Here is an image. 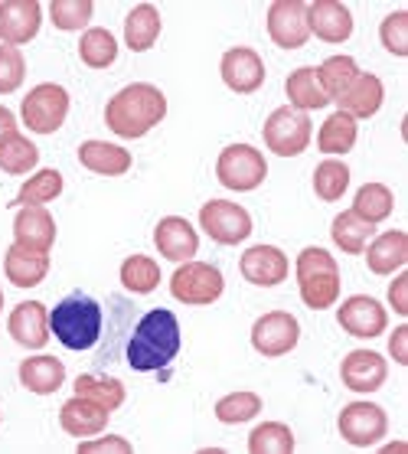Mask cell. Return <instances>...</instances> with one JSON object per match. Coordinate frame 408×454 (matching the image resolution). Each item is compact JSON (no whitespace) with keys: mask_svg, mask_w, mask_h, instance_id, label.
I'll list each match as a JSON object with an SVG mask.
<instances>
[{"mask_svg":"<svg viewBox=\"0 0 408 454\" xmlns=\"http://www.w3.org/2000/svg\"><path fill=\"white\" fill-rule=\"evenodd\" d=\"M180 353V320L174 310L157 308L147 310L131 331V340L124 347L128 366L134 372H161L177 360Z\"/></svg>","mask_w":408,"mask_h":454,"instance_id":"1","label":"cell"},{"mask_svg":"<svg viewBox=\"0 0 408 454\" xmlns=\"http://www.w3.org/2000/svg\"><path fill=\"white\" fill-rule=\"evenodd\" d=\"M167 118V98L157 85L131 82L105 105V124L124 141H137Z\"/></svg>","mask_w":408,"mask_h":454,"instance_id":"2","label":"cell"},{"mask_svg":"<svg viewBox=\"0 0 408 454\" xmlns=\"http://www.w3.org/2000/svg\"><path fill=\"white\" fill-rule=\"evenodd\" d=\"M102 304L85 291H72L50 310V333L75 353L92 350L102 340Z\"/></svg>","mask_w":408,"mask_h":454,"instance_id":"3","label":"cell"},{"mask_svg":"<svg viewBox=\"0 0 408 454\" xmlns=\"http://www.w3.org/2000/svg\"><path fill=\"white\" fill-rule=\"evenodd\" d=\"M297 288L310 310L333 308L340 298V265L326 248L310 246L297 255Z\"/></svg>","mask_w":408,"mask_h":454,"instance_id":"4","label":"cell"},{"mask_svg":"<svg viewBox=\"0 0 408 454\" xmlns=\"http://www.w3.org/2000/svg\"><path fill=\"white\" fill-rule=\"evenodd\" d=\"M268 176V160L262 157V151H255L252 145H229L216 160V180L225 190L235 193H248L258 190Z\"/></svg>","mask_w":408,"mask_h":454,"instance_id":"5","label":"cell"},{"mask_svg":"<svg viewBox=\"0 0 408 454\" xmlns=\"http://www.w3.org/2000/svg\"><path fill=\"white\" fill-rule=\"evenodd\" d=\"M225 278L223 271L209 265V262H184L180 269L174 271L170 278V294H174L180 304H190V308H206V304H216L223 298Z\"/></svg>","mask_w":408,"mask_h":454,"instance_id":"6","label":"cell"},{"mask_svg":"<svg viewBox=\"0 0 408 454\" xmlns=\"http://www.w3.org/2000/svg\"><path fill=\"white\" fill-rule=\"evenodd\" d=\"M310 135H314V121L307 118V112H297L291 105L275 108V112L268 114L265 128H262L268 151L278 157L304 154L307 145H310Z\"/></svg>","mask_w":408,"mask_h":454,"instance_id":"7","label":"cell"},{"mask_svg":"<svg viewBox=\"0 0 408 454\" xmlns=\"http://www.w3.org/2000/svg\"><path fill=\"white\" fill-rule=\"evenodd\" d=\"M69 114V92L56 82H43L27 92L20 105V118L33 135H56Z\"/></svg>","mask_w":408,"mask_h":454,"instance_id":"8","label":"cell"},{"mask_svg":"<svg viewBox=\"0 0 408 454\" xmlns=\"http://www.w3.org/2000/svg\"><path fill=\"white\" fill-rule=\"evenodd\" d=\"M200 229L219 246H242L252 236V216L239 203L229 200H209L200 209Z\"/></svg>","mask_w":408,"mask_h":454,"instance_id":"9","label":"cell"},{"mask_svg":"<svg viewBox=\"0 0 408 454\" xmlns=\"http://www.w3.org/2000/svg\"><path fill=\"white\" fill-rule=\"evenodd\" d=\"M340 438L353 448H373L386 438L388 432V415L376 403H349L337 419Z\"/></svg>","mask_w":408,"mask_h":454,"instance_id":"10","label":"cell"},{"mask_svg":"<svg viewBox=\"0 0 408 454\" xmlns=\"http://www.w3.org/2000/svg\"><path fill=\"white\" fill-rule=\"evenodd\" d=\"M297 340H301V324H297V317L287 314V310L262 314V317L252 324V347H255L262 356H268V360L291 353L297 347Z\"/></svg>","mask_w":408,"mask_h":454,"instance_id":"11","label":"cell"},{"mask_svg":"<svg viewBox=\"0 0 408 454\" xmlns=\"http://www.w3.org/2000/svg\"><path fill=\"white\" fill-rule=\"evenodd\" d=\"M268 36L281 50H301L310 40L307 30V4L301 0H278L268 7Z\"/></svg>","mask_w":408,"mask_h":454,"instance_id":"12","label":"cell"},{"mask_svg":"<svg viewBox=\"0 0 408 454\" xmlns=\"http://www.w3.org/2000/svg\"><path fill=\"white\" fill-rule=\"evenodd\" d=\"M337 320L349 337H363V340L382 337L388 327L386 308L376 298H369V294H353V298L343 301L337 308Z\"/></svg>","mask_w":408,"mask_h":454,"instance_id":"13","label":"cell"},{"mask_svg":"<svg viewBox=\"0 0 408 454\" xmlns=\"http://www.w3.org/2000/svg\"><path fill=\"white\" fill-rule=\"evenodd\" d=\"M219 73H223V82L235 95H252L265 85V62H262V56L255 50H248V46L225 50L223 62H219Z\"/></svg>","mask_w":408,"mask_h":454,"instance_id":"14","label":"cell"},{"mask_svg":"<svg viewBox=\"0 0 408 454\" xmlns=\"http://www.w3.org/2000/svg\"><path fill=\"white\" fill-rule=\"evenodd\" d=\"M340 380L349 393H376L388 380V363L382 360V353L376 350H353L340 363Z\"/></svg>","mask_w":408,"mask_h":454,"instance_id":"15","label":"cell"},{"mask_svg":"<svg viewBox=\"0 0 408 454\" xmlns=\"http://www.w3.org/2000/svg\"><path fill=\"white\" fill-rule=\"evenodd\" d=\"M239 271L248 285L255 288H275L287 278V255L278 246H252L245 248L242 258H239Z\"/></svg>","mask_w":408,"mask_h":454,"instance_id":"16","label":"cell"},{"mask_svg":"<svg viewBox=\"0 0 408 454\" xmlns=\"http://www.w3.org/2000/svg\"><path fill=\"white\" fill-rule=\"evenodd\" d=\"M43 7L36 0H4L0 4V40L4 46H23L40 33Z\"/></svg>","mask_w":408,"mask_h":454,"instance_id":"17","label":"cell"},{"mask_svg":"<svg viewBox=\"0 0 408 454\" xmlns=\"http://www.w3.org/2000/svg\"><path fill=\"white\" fill-rule=\"evenodd\" d=\"M307 30L324 43H347L353 36V13L340 0H314L307 4Z\"/></svg>","mask_w":408,"mask_h":454,"instance_id":"18","label":"cell"},{"mask_svg":"<svg viewBox=\"0 0 408 454\" xmlns=\"http://www.w3.org/2000/svg\"><path fill=\"white\" fill-rule=\"evenodd\" d=\"M7 333L13 337V343H20L27 350H43L50 343V314L40 301H23L11 310L7 320Z\"/></svg>","mask_w":408,"mask_h":454,"instance_id":"19","label":"cell"},{"mask_svg":"<svg viewBox=\"0 0 408 454\" xmlns=\"http://www.w3.org/2000/svg\"><path fill=\"white\" fill-rule=\"evenodd\" d=\"M153 246L170 262H190L200 252V236L184 216H163L153 229Z\"/></svg>","mask_w":408,"mask_h":454,"instance_id":"20","label":"cell"},{"mask_svg":"<svg viewBox=\"0 0 408 454\" xmlns=\"http://www.w3.org/2000/svg\"><path fill=\"white\" fill-rule=\"evenodd\" d=\"M13 242L33 252H50L56 242V219L46 207H23L13 219Z\"/></svg>","mask_w":408,"mask_h":454,"instance_id":"21","label":"cell"},{"mask_svg":"<svg viewBox=\"0 0 408 454\" xmlns=\"http://www.w3.org/2000/svg\"><path fill=\"white\" fill-rule=\"evenodd\" d=\"M382 102H386V89H382V79L373 73H359L347 85V92L337 98L340 112H347L349 118H373Z\"/></svg>","mask_w":408,"mask_h":454,"instance_id":"22","label":"cell"},{"mask_svg":"<svg viewBox=\"0 0 408 454\" xmlns=\"http://www.w3.org/2000/svg\"><path fill=\"white\" fill-rule=\"evenodd\" d=\"M108 409H102L98 403L85 399V395H75L59 409V425L62 432H69L72 438H92V434L105 432L108 425Z\"/></svg>","mask_w":408,"mask_h":454,"instance_id":"23","label":"cell"},{"mask_svg":"<svg viewBox=\"0 0 408 454\" xmlns=\"http://www.w3.org/2000/svg\"><path fill=\"white\" fill-rule=\"evenodd\" d=\"M4 275L17 288H36L50 275V252H33V248H23L13 242L4 255Z\"/></svg>","mask_w":408,"mask_h":454,"instance_id":"24","label":"cell"},{"mask_svg":"<svg viewBox=\"0 0 408 454\" xmlns=\"http://www.w3.org/2000/svg\"><path fill=\"white\" fill-rule=\"evenodd\" d=\"M366 265L373 275H392L408 265V236L402 229H388L366 246Z\"/></svg>","mask_w":408,"mask_h":454,"instance_id":"25","label":"cell"},{"mask_svg":"<svg viewBox=\"0 0 408 454\" xmlns=\"http://www.w3.org/2000/svg\"><path fill=\"white\" fill-rule=\"evenodd\" d=\"M66 382V366L62 360L43 353V356H27L20 363V386L33 395H52L59 393V386Z\"/></svg>","mask_w":408,"mask_h":454,"instance_id":"26","label":"cell"},{"mask_svg":"<svg viewBox=\"0 0 408 454\" xmlns=\"http://www.w3.org/2000/svg\"><path fill=\"white\" fill-rule=\"evenodd\" d=\"M79 164L98 176H122L131 170V151L108 141H85L79 145Z\"/></svg>","mask_w":408,"mask_h":454,"instance_id":"27","label":"cell"},{"mask_svg":"<svg viewBox=\"0 0 408 454\" xmlns=\"http://www.w3.org/2000/svg\"><path fill=\"white\" fill-rule=\"evenodd\" d=\"M161 36V13L153 4H137L131 7L128 20H124V46L134 52L153 50V43Z\"/></svg>","mask_w":408,"mask_h":454,"instance_id":"28","label":"cell"},{"mask_svg":"<svg viewBox=\"0 0 408 454\" xmlns=\"http://www.w3.org/2000/svg\"><path fill=\"white\" fill-rule=\"evenodd\" d=\"M359 137L357 118H349L347 112H333L320 124V135H317V147L324 154H349Z\"/></svg>","mask_w":408,"mask_h":454,"instance_id":"29","label":"cell"},{"mask_svg":"<svg viewBox=\"0 0 408 454\" xmlns=\"http://www.w3.org/2000/svg\"><path fill=\"white\" fill-rule=\"evenodd\" d=\"M75 395H85V399H92L98 403L102 409L114 412V409H122L124 399H128V389H124L122 380H108V376H95V372H82L75 376Z\"/></svg>","mask_w":408,"mask_h":454,"instance_id":"30","label":"cell"},{"mask_svg":"<svg viewBox=\"0 0 408 454\" xmlns=\"http://www.w3.org/2000/svg\"><path fill=\"white\" fill-rule=\"evenodd\" d=\"M314 75H317V85L324 89L326 98L337 102L340 95L347 92V85L359 75V66L353 56H330V59H324L320 66H317Z\"/></svg>","mask_w":408,"mask_h":454,"instance_id":"31","label":"cell"},{"mask_svg":"<svg viewBox=\"0 0 408 454\" xmlns=\"http://www.w3.org/2000/svg\"><path fill=\"white\" fill-rule=\"evenodd\" d=\"M285 92L291 98V108H297V112H317V108H324L330 102L324 95V89L317 85V75L310 66H301V69H294V73L287 75Z\"/></svg>","mask_w":408,"mask_h":454,"instance_id":"32","label":"cell"},{"mask_svg":"<svg viewBox=\"0 0 408 454\" xmlns=\"http://www.w3.org/2000/svg\"><path fill=\"white\" fill-rule=\"evenodd\" d=\"M392 209H396V197H392V190L386 184H363L357 190V200H353V213H357L363 223L369 226H376L382 219L392 216Z\"/></svg>","mask_w":408,"mask_h":454,"instance_id":"33","label":"cell"},{"mask_svg":"<svg viewBox=\"0 0 408 454\" xmlns=\"http://www.w3.org/2000/svg\"><path fill=\"white\" fill-rule=\"evenodd\" d=\"M373 232H376V229L369 226V223H363L353 209L340 213V216L333 219V226H330V236H333L337 248L340 252H347V255H359V252H366V246L373 242Z\"/></svg>","mask_w":408,"mask_h":454,"instance_id":"34","label":"cell"},{"mask_svg":"<svg viewBox=\"0 0 408 454\" xmlns=\"http://www.w3.org/2000/svg\"><path fill=\"white\" fill-rule=\"evenodd\" d=\"M56 197H62V174L59 170H52V167H43L36 170L33 176H27V184L20 186V193H17V207H46L52 203Z\"/></svg>","mask_w":408,"mask_h":454,"instance_id":"35","label":"cell"},{"mask_svg":"<svg viewBox=\"0 0 408 454\" xmlns=\"http://www.w3.org/2000/svg\"><path fill=\"white\" fill-rule=\"evenodd\" d=\"M79 59L89 69H108L118 59V40L105 27H92V30L82 33L79 40Z\"/></svg>","mask_w":408,"mask_h":454,"instance_id":"36","label":"cell"},{"mask_svg":"<svg viewBox=\"0 0 408 454\" xmlns=\"http://www.w3.org/2000/svg\"><path fill=\"white\" fill-rule=\"evenodd\" d=\"M36 164H40V151H36V145H33L30 137L13 135L0 145V170L4 174L23 176L30 174V170H36Z\"/></svg>","mask_w":408,"mask_h":454,"instance_id":"37","label":"cell"},{"mask_svg":"<svg viewBox=\"0 0 408 454\" xmlns=\"http://www.w3.org/2000/svg\"><path fill=\"white\" fill-rule=\"evenodd\" d=\"M122 285L131 294H153L161 285V265L147 255H128L122 262Z\"/></svg>","mask_w":408,"mask_h":454,"instance_id":"38","label":"cell"},{"mask_svg":"<svg viewBox=\"0 0 408 454\" xmlns=\"http://www.w3.org/2000/svg\"><path fill=\"white\" fill-rule=\"evenodd\" d=\"M349 186V167L343 160H333V157H326L320 164L314 167V193L324 203H337L343 200Z\"/></svg>","mask_w":408,"mask_h":454,"instance_id":"39","label":"cell"},{"mask_svg":"<svg viewBox=\"0 0 408 454\" xmlns=\"http://www.w3.org/2000/svg\"><path fill=\"white\" fill-rule=\"evenodd\" d=\"M252 454H291L294 451V432L285 422H265L248 434Z\"/></svg>","mask_w":408,"mask_h":454,"instance_id":"40","label":"cell"},{"mask_svg":"<svg viewBox=\"0 0 408 454\" xmlns=\"http://www.w3.org/2000/svg\"><path fill=\"white\" fill-rule=\"evenodd\" d=\"M262 412V395L258 393H229L216 403V419L223 425H245Z\"/></svg>","mask_w":408,"mask_h":454,"instance_id":"41","label":"cell"},{"mask_svg":"<svg viewBox=\"0 0 408 454\" xmlns=\"http://www.w3.org/2000/svg\"><path fill=\"white\" fill-rule=\"evenodd\" d=\"M92 13H95L92 0H52L50 4V20L62 33L85 30L89 20H92Z\"/></svg>","mask_w":408,"mask_h":454,"instance_id":"42","label":"cell"},{"mask_svg":"<svg viewBox=\"0 0 408 454\" xmlns=\"http://www.w3.org/2000/svg\"><path fill=\"white\" fill-rule=\"evenodd\" d=\"M27 79V59L17 46H0V95L17 92Z\"/></svg>","mask_w":408,"mask_h":454,"instance_id":"43","label":"cell"},{"mask_svg":"<svg viewBox=\"0 0 408 454\" xmlns=\"http://www.w3.org/2000/svg\"><path fill=\"white\" fill-rule=\"evenodd\" d=\"M379 40L392 56H408V11L388 13L379 27Z\"/></svg>","mask_w":408,"mask_h":454,"instance_id":"44","label":"cell"},{"mask_svg":"<svg viewBox=\"0 0 408 454\" xmlns=\"http://www.w3.org/2000/svg\"><path fill=\"white\" fill-rule=\"evenodd\" d=\"M95 451H118V454H131V442L122 438V434H108L102 442H82L79 444V454H95Z\"/></svg>","mask_w":408,"mask_h":454,"instance_id":"45","label":"cell"},{"mask_svg":"<svg viewBox=\"0 0 408 454\" xmlns=\"http://www.w3.org/2000/svg\"><path fill=\"white\" fill-rule=\"evenodd\" d=\"M388 304H392V310H396L398 317L408 314V275H398V278L388 285Z\"/></svg>","mask_w":408,"mask_h":454,"instance_id":"46","label":"cell"},{"mask_svg":"<svg viewBox=\"0 0 408 454\" xmlns=\"http://www.w3.org/2000/svg\"><path fill=\"white\" fill-rule=\"evenodd\" d=\"M388 353H392L396 363L408 366V324H402V327L392 331V337H388Z\"/></svg>","mask_w":408,"mask_h":454,"instance_id":"47","label":"cell"},{"mask_svg":"<svg viewBox=\"0 0 408 454\" xmlns=\"http://www.w3.org/2000/svg\"><path fill=\"white\" fill-rule=\"evenodd\" d=\"M13 135H20V131H17V118H13L11 108H4V105H0V145Z\"/></svg>","mask_w":408,"mask_h":454,"instance_id":"48","label":"cell"},{"mask_svg":"<svg viewBox=\"0 0 408 454\" xmlns=\"http://www.w3.org/2000/svg\"><path fill=\"white\" fill-rule=\"evenodd\" d=\"M0 310H4V291H0Z\"/></svg>","mask_w":408,"mask_h":454,"instance_id":"49","label":"cell"}]
</instances>
